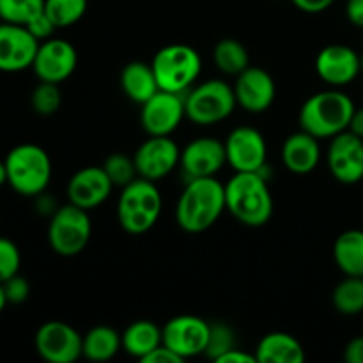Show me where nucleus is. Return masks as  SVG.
I'll return each instance as SVG.
<instances>
[{
  "mask_svg": "<svg viewBox=\"0 0 363 363\" xmlns=\"http://www.w3.org/2000/svg\"><path fill=\"white\" fill-rule=\"evenodd\" d=\"M225 184L213 177L186 181L176 206V222L184 233L208 230L225 211Z\"/></svg>",
  "mask_w": 363,
  "mask_h": 363,
  "instance_id": "nucleus-1",
  "label": "nucleus"
},
{
  "mask_svg": "<svg viewBox=\"0 0 363 363\" xmlns=\"http://www.w3.org/2000/svg\"><path fill=\"white\" fill-rule=\"evenodd\" d=\"M225 208L243 225H266L273 215V197L264 174H234L225 184Z\"/></svg>",
  "mask_w": 363,
  "mask_h": 363,
  "instance_id": "nucleus-2",
  "label": "nucleus"
},
{
  "mask_svg": "<svg viewBox=\"0 0 363 363\" xmlns=\"http://www.w3.org/2000/svg\"><path fill=\"white\" fill-rule=\"evenodd\" d=\"M354 103L344 92L321 91L312 94L300 108V130L314 135L315 138H333L335 135L350 130Z\"/></svg>",
  "mask_w": 363,
  "mask_h": 363,
  "instance_id": "nucleus-3",
  "label": "nucleus"
},
{
  "mask_svg": "<svg viewBox=\"0 0 363 363\" xmlns=\"http://www.w3.org/2000/svg\"><path fill=\"white\" fill-rule=\"evenodd\" d=\"M162 194L155 181L138 176L123 188L117 202L119 225L133 236L149 233L162 215Z\"/></svg>",
  "mask_w": 363,
  "mask_h": 363,
  "instance_id": "nucleus-4",
  "label": "nucleus"
},
{
  "mask_svg": "<svg viewBox=\"0 0 363 363\" xmlns=\"http://www.w3.org/2000/svg\"><path fill=\"white\" fill-rule=\"evenodd\" d=\"M7 184L23 197H38L52 179V160L35 144H20L6 156Z\"/></svg>",
  "mask_w": 363,
  "mask_h": 363,
  "instance_id": "nucleus-5",
  "label": "nucleus"
},
{
  "mask_svg": "<svg viewBox=\"0 0 363 363\" xmlns=\"http://www.w3.org/2000/svg\"><path fill=\"white\" fill-rule=\"evenodd\" d=\"M160 91L186 94L202 71V59L188 45H169L158 50L151 62Z\"/></svg>",
  "mask_w": 363,
  "mask_h": 363,
  "instance_id": "nucleus-6",
  "label": "nucleus"
},
{
  "mask_svg": "<svg viewBox=\"0 0 363 363\" xmlns=\"http://www.w3.org/2000/svg\"><path fill=\"white\" fill-rule=\"evenodd\" d=\"M238 106L234 87L227 82L206 80L194 85L184 94V110L186 119L199 126H211L225 121Z\"/></svg>",
  "mask_w": 363,
  "mask_h": 363,
  "instance_id": "nucleus-7",
  "label": "nucleus"
},
{
  "mask_svg": "<svg viewBox=\"0 0 363 363\" xmlns=\"http://www.w3.org/2000/svg\"><path fill=\"white\" fill-rule=\"evenodd\" d=\"M92 223L89 211L67 202L50 216L48 243L57 255L74 257L82 254L91 241Z\"/></svg>",
  "mask_w": 363,
  "mask_h": 363,
  "instance_id": "nucleus-8",
  "label": "nucleus"
},
{
  "mask_svg": "<svg viewBox=\"0 0 363 363\" xmlns=\"http://www.w3.org/2000/svg\"><path fill=\"white\" fill-rule=\"evenodd\" d=\"M34 346L48 363H73L84 357V337L64 321H46L35 332Z\"/></svg>",
  "mask_w": 363,
  "mask_h": 363,
  "instance_id": "nucleus-9",
  "label": "nucleus"
},
{
  "mask_svg": "<svg viewBox=\"0 0 363 363\" xmlns=\"http://www.w3.org/2000/svg\"><path fill=\"white\" fill-rule=\"evenodd\" d=\"M186 117L184 96L158 91L142 103L140 124L149 137H170Z\"/></svg>",
  "mask_w": 363,
  "mask_h": 363,
  "instance_id": "nucleus-10",
  "label": "nucleus"
},
{
  "mask_svg": "<svg viewBox=\"0 0 363 363\" xmlns=\"http://www.w3.org/2000/svg\"><path fill=\"white\" fill-rule=\"evenodd\" d=\"M163 344L183 360L204 354L208 350L211 323L197 315H177L162 328Z\"/></svg>",
  "mask_w": 363,
  "mask_h": 363,
  "instance_id": "nucleus-11",
  "label": "nucleus"
},
{
  "mask_svg": "<svg viewBox=\"0 0 363 363\" xmlns=\"http://www.w3.org/2000/svg\"><path fill=\"white\" fill-rule=\"evenodd\" d=\"M227 163L236 172H264L268 162V145L259 130L252 126H240L227 137Z\"/></svg>",
  "mask_w": 363,
  "mask_h": 363,
  "instance_id": "nucleus-12",
  "label": "nucleus"
},
{
  "mask_svg": "<svg viewBox=\"0 0 363 363\" xmlns=\"http://www.w3.org/2000/svg\"><path fill=\"white\" fill-rule=\"evenodd\" d=\"M326 162L339 183H360L363 179V138L350 130L335 135L328 145Z\"/></svg>",
  "mask_w": 363,
  "mask_h": 363,
  "instance_id": "nucleus-13",
  "label": "nucleus"
},
{
  "mask_svg": "<svg viewBox=\"0 0 363 363\" xmlns=\"http://www.w3.org/2000/svg\"><path fill=\"white\" fill-rule=\"evenodd\" d=\"M78 53L77 48L66 39L50 38L39 43L38 53H35L34 69L39 82H52V84H62L77 69Z\"/></svg>",
  "mask_w": 363,
  "mask_h": 363,
  "instance_id": "nucleus-14",
  "label": "nucleus"
},
{
  "mask_svg": "<svg viewBox=\"0 0 363 363\" xmlns=\"http://www.w3.org/2000/svg\"><path fill=\"white\" fill-rule=\"evenodd\" d=\"M133 160L138 176L156 183L179 167L181 149L170 137H149L138 145Z\"/></svg>",
  "mask_w": 363,
  "mask_h": 363,
  "instance_id": "nucleus-15",
  "label": "nucleus"
},
{
  "mask_svg": "<svg viewBox=\"0 0 363 363\" xmlns=\"http://www.w3.org/2000/svg\"><path fill=\"white\" fill-rule=\"evenodd\" d=\"M39 41L23 25L0 23V71L18 73L32 67Z\"/></svg>",
  "mask_w": 363,
  "mask_h": 363,
  "instance_id": "nucleus-16",
  "label": "nucleus"
},
{
  "mask_svg": "<svg viewBox=\"0 0 363 363\" xmlns=\"http://www.w3.org/2000/svg\"><path fill=\"white\" fill-rule=\"evenodd\" d=\"M225 163V144L211 137L195 138L181 151L179 167L186 181L216 176Z\"/></svg>",
  "mask_w": 363,
  "mask_h": 363,
  "instance_id": "nucleus-17",
  "label": "nucleus"
},
{
  "mask_svg": "<svg viewBox=\"0 0 363 363\" xmlns=\"http://www.w3.org/2000/svg\"><path fill=\"white\" fill-rule=\"evenodd\" d=\"M238 105L250 113H262L273 105L277 85L272 74L259 66H248L234 84Z\"/></svg>",
  "mask_w": 363,
  "mask_h": 363,
  "instance_id": "nucleus-18",
  "label": "nucleus"
},
{
  "mask_svg": "<svg viewBox=\"0 0 363 363\" xmlns=\"http://www.w3.org/2000/svg\"><path fill=\"white\" fill-rule=\"evenodd\" d=\"M315 71L325 84L344 87L360 74V55L351 46L328 45L315 57Z\"/></svg>",
  "mask_w": 363,
  "mask_h": 363,
  "instance_id": "nucleus-19",
  "label": "nucleus"
},
{
  "mask_svg": "<svg viewBox=\"0 0 363 363\" xmlns=\"http://www.w3.org/2000/svg\"><path fill=\"white\" fill-rule=\"evenodd\" d=\"M112 188L113 183L103 167H84L67 183V199L71 204L91 211L110 197Z\"/></svg>",
  "mask_w": 363,
  "mask_h": 363,
  "instance_id": "nucleus-20",
  "label": "nucleus"
},
{
  "mask_svg": "<svg viewBox=\"0 0 363 363\" xmlns=\"http://www.w3.org/2000/svg\"><path fill=\"white\" fill-rule=\"evenodd\" d=\"M282 162L289 172L300 176L315 170L321 162L319 138L303 130L291 133L282 145Z\"/></svg>",
  "mask_w": 363,
  "mask_h": 363,
  "instance_id": "nucleus-21",
  "label": "nucleus"
},
{
  "mask_svg": "<svg viewBox=\"0 0 363 363\" xmlns=\"http://www.w3.org/2000/svg\"><path fill=\"white\" fill-rule=\"evenodd\" d=\"M255 358L257 363H303L305 350L296 337L286 332H272L259 340Z\"/></svg>",
  "mask_w": 363,
  "mask_h": 363,
  "instance_id": "nucleus-22",
  "label": "nucleus"
},
{
  "mask_svg": "<svg viewBox=\"0 0 363 363\" xmlns=\"http://www.w3.org/2000/svg\"><path fill=\"white\" fill-rule=\"evenodd\" d=\"M121 87H123L124 94L131 101L138 103V105L145 103L151 96H155L160 91L152 66L140 62V60L128 62L123 67V71H121Z\"/></svg>",
  "mask_w": 363,
  "mask_h": 363,
  "instance_id": "nucleus-23",
  "label": "nucleus"
},
{
  "mask_svg": "<svg viewBox=\"0 0 363 363\" xmlns=\"http://www.w3.org/2000/svg\"><path fill=\"white\" fill-rule=\"evenodd\" d=\"M121 337H123V350L138 360H144L149 353L163 344L162 328L147 319L131 323Z\"/></svg>",
  "mask_w": 363,
  "mask_h": 363,
  "instance_id": "nucleus-24",
  "label": "nucleus"
},
{
  "mask_svg": "<svg viewBox=\"0 0 363 363\" xmlns=\"http://www.w3.org/2000/svg\"><path fill=\"white\" fill-rule=\"evenodd\" d=\"M333 259L346 277H363V230L351 229L340 234L333 245Z\"/></svg>",
  "mask_w": 363,
  "mask_h": 363,
  "instance_id": "nucleus-25",
  "label": "nucleus"
},
{
  "mask_svg": "<svg viewBox=\"0 0 363 363\" xmlns=\"http://www.w3.org/2000/svg\"><path fill=\"white\" fill-rule=\"evenodd\" d=\"M123 350V337L110 326H94L84 335V357L91 362H108Z\"/></svg>",
  "mask_w": 363,
  "mask_h": 363,
  "instance_id": "nucleus-26",
  "label": "nucleus"
},
{
  "mask_svg": "<svg viewBox=\"0 0 363 363\" xmlns=\"http://www.w3.org/2000/svg\"><path fill=\"white\" fill-rule=\"evenodd\" d=\"M213 59H215L216 67L230 77H238L250 66L248 50L245 48L243 43L233 38H225L216 43L215 50H213Z\"/></svg>",
  "mask_w": 363,
  "mask_h": 363,
  "instance_id": "nucleus-27",
  "label": "nucleus"
},
{
  "mask_svg": "<svg viewBox=\"0 0 363 363\" xmlns=\"http://www.w3.org/2000/svg\"><path fill=\"white\" fill-rule=\"evenodd\" d=\"M332 303L344 315H357L363 312V277H346L337 284L332 294Z\"/></svg>",
  "mask_w": 363,
  "mask_h": 363,
  "instance_id": "nucleus-28",
  "label": "nucleus"
},
{
  "mask_svg": "<svg viewBox=\"0 0 363 363\" xmlns=\"http://www.w3.org/2000/svg\"><path fill=\"white\" fill-rule=\"evenodd\" d=\"M87 4V0H45V13L57 28H67L84 18Z\"/></svg>",
  "mask_w": 363,
  "mask_h": 363,
  "instance_id": "nucleus-29",
  "label": "nucleus"
},
{
  "mask_svg": "<svg viewBox=\"0 0 363 363\" xmlns=\"http://www.w3.org/2000/svg\"><path fill=\"white\" fill-rule=\"evenodd\" d=\"M45 11V0H0V18L6 23L27 25Z\"/></svg>",
  "mask_w": 363,
  "mask_h": 363,
  "instance_id": "nucleus-30",
  "label": "nucleus"
},
{
  "mask_svg": "<svg viewBox=\"0 0 363 363\" xmlns=\"http://www.w3.org/2000/svg\"><path fill=\"white\" fill-rule=\"evenodd\" d=\"M62 105L59 84L52 82H39L30 94V106L38 116H53Z\"/></svg>",
  "mask_w": 363,
  "mask_h": 363,
  "instance_id": "nucleus-31",
  "label": "nucleus"
},
{
  "mask_svg": "<svg viewBox=\"0 0 363 363\" xmlns=\"http://www.w3.org/2000/svg\"><path fill=\"white\" fill-rule=\"evenodd\" d=\"M103 170L110 177L113 186L124 188L126 184H130L131 181H135L138 177V170L137 165H135L133 156L121 155V152L110 155L105 160V163H103Z\"/></svg>",
  "mask_w": 363,
  "mask_h": 363,
  "instance_id": "nucleus-32",
  "label": "nucleus"
},
{
  "mask_svg": "<svg viewBox=\"0 0 363 363\" xmlns=\"http://www.w3.org/2000/svg\"><path fill=\"white\" fill-rule=\"evenodd\" d=\"M236 347V339H234V332L229 325L223 323H211V333H209L208 350H206V357L211 360H218L220 357L227 353V351Z\"/></svg>",
  "mask_w": 363,
  "mask_h": 363,
  "instance_id": "nucleus-33",
  "label": "nucleus"
},
{
  "mask_svg": "<svg viewBox=\"0 0 363 363\" xmlns=\"http://www.w3.org/2000/svg\"><path fill=\"white\" fill-rule=\"evenodd\" d=\"M21 254L20 248L9 238L0 236V282L20 273Z\"/></svg>",
  "mask_w": 363,
  "mask_h": 363,
  "instance_id": "nucleus-34",
  "label": "nucleus"
},
{
  "mask_svg": "<svg viewBox=\"0 0 363 363\" xmlns=\"http://www.w3.org/2000/svg\"><path fill=\"white\" fill-rule=\"evenodd\" d=\"M4 284V293H6L7 303L13 305H21L23 301H27L28 294H30V284L25 277H21L20 273H16L14 277L7 279Z\"/></svg>",
  "mask_w": 363,
  "mask_h": 363,
  "instance_id": "nucleus-35",
  "label": "nucleus"
},
{
  "mask_svg": "<svg viewBox=\"0 0 363 363\" xmlns=\"http://www.w3.org/2000/svg\"><path fill=\"white\" fill-rule=\"evenodd\" d=\"M25 27L28 28V32H30L32 35H34L35 39H38L39 43L41 41H46V39H50L53 35V32L57 30L55 23H53L52 20L48 18V14L43 11L41 14H38L35 18H32L30 21H28Z\"/></svg>",
  "mask_w": 363,
  "mask_h": 363,
  "instance_id": "nucleus-36",
  "label": "nucleus"
},
{
  "mask_svg": "<svg viewBox=\"0 0 363 363\" xmlns=\"http://www.w3.org/2000/svg\"><path fill=\"white\" fill-rule=\"evenodd\" d=\"M142 362H147V363H179V362H183V358H181L179 354L174 353L172 350H169L165 344H162V346L156 347L152 353H149L147 357H145Z\"/></svg>",
  "mask_w": 363,
  "mask_h": 363,
  "instance_id": "nucleus-37",
  "label": "nucleus"
},
{
  "mask_svg": "<svg viewBox=\"0 0 363 363\" xmlns=\"http://www.w3.org/2000/svg\"><path fill=\"white\" fill-rule=\"evenodd\" d=\"M294 6L300 11L308 14H319L323 11H326L328 7H332L335 4V0H291Z\"/></svg>",
  "mask_w": 363,
  "mask_h": 363,
  "instance_id": "nucleus-38",
  "label": "nucleus"
},
{
  "mask_svg": "<svg viewBox=\"0 0 363 363\" xmlns=\"http://www.w3.org/2000/svg\"><path fill=\"white\" fill-rule=\"evenodd\" d=\"M344 360L347 363H363V337H354L344 350Z\"/></svg>",
  "mask_w": 363,
  "mask_h": 363,
  "instance_id": "nucleus-39",
  "label": "nucleus"
},
{
  "mask_svg": "<svg viewBox=\"0 0 363 363\" xmlns=\"http://www.w3.org/2000/svg\"><path fill=\"white\" fill-rule=\"evenodd\" d=\"M218 363H257V358H255L254 353H245L243 350H238V347H234V350L227 351L223 357H220Z\"/></svg>",
  "mask_w": 363,
  "mask_h": 363,
  "instance_id": "nucleus-40",
  "label": "nucleus"
},
{
  "mask_svg": "<svg viewBox=\"0 0 363 363\" xmlns=\"http://www.w3.org/2000/svg\"><path fill=\"white\" fill-rule=\"evenodd\" d=\"M346 16L354 27L363 28V0H347Z\"/></svg>",
  "mask_w": 363,
  "mask_h": 363,
  "instance_id": "nucleus-41",
  "label": "nucleus"
},
{
  "mask_svg": "<svg viewBox=\"0 0 363 363\" xmlns=\"http://www.w3.org/2000/svg\"><path fill=\"white\" fill-rule=\"evenodd\" d=\"M350 131H353L354 135L363 138V106L362 108H354V113L350 123Z\"/></svg>",
  "mask_w": 363,
  "mask_h": 363,
  "instance_id": "nucleus-42",
  "label": "nucleus"
},
{
  "mask_svg": "<svg viewBox=\"0 0 363 363\" xmlns=\"http://www.w3.org/2000/svg\"><path fill=\"white\" fill-rule=\"evenodd\" d=\"M7 183V169H6V162H0V186Z\"/></svg>",
  "mask_w": 363,
  "mask_h": 363,
  "instance_id": "nucleus-43",
  "label": "nucleus"
},
{
  "mask_svg": "<svg viewBox=\"0 0 363 363\" xmlns=\"http://www.w3.org/2000/svg\"><path fill=\"white\" fill-rule=\"evenodd\" d=\"M6 305H7V298H6V293H4V284L0 282V312L6 308Z\"/></svg>",
  "mask_w": 363,
  "mask_h": 363,
  "instance_id": "nucleus-44",
  "label": "nucleus"
},
{
  "mask_svg": "<svg viewBox=\"0 0 363 363\" xmlns=\"http://www.w3.org/2000/svg\"><path fill=\"white\" fill-rule=\"evenodd\" d=\"M360 64H362V73H363V55H360Z\"/></svg>",
  "mask_w": 363,
  "mask_h": 363,
  "instance_id": "nucleus-45",
  "label": "nucleus"
},
{
  "mask_svg": "<svg viewBox=\"0 0 363 363\" xmlns=\"http://www.w3.org/2000/svg\"><path fill=\"white\" fill-rule=\"evenodd\" d=\"M0 23H2V18H0Z\"/></svg>",
  "mask_w": 363,
  "mask_h": 363,
  "instance_id": "nucleus-46",
  "label": "nucleus"
}]
</instances>
